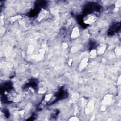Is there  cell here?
<instances>
[{
  "instance_id": "2",
  "label": "cell",
  "mask_w": 121,
  "mask_h": 121,
  "mask_svg": "<svg viewBox=\"0 0 121 121\" xmlns=\"http://www.w3.org/2000/svg\"><path fill=\"white\" fill-rule=\"evenodd\" d=\"M79 30L77 28H75L74 29H73V31L72 33L71 37H72L74 38H76L79 36Z\"/></svg>"
},
{
  "instance_id": "1",
  "label": "cell",
  "mask_w": 121,
  "mask_h": 121,
  "mask_svg": "<svg viewBox=\"0 0 121 121\" xmlns=\"http://www.w3.org/2000/svg\"><path fill=\"white\" fill-rule=\"evenodd\" d=\"M96 19V16L94 15H88L84 18V23L91 24L95 21Z\"/></svg>"
}]
</instances>
